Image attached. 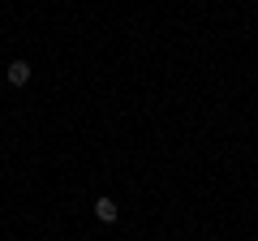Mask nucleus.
Listing matches in <instances>:
<instances>
[{
  "mask_svg": "<svg viewBox=\"0 0 258 241\" xmlns=\"http://www.w3.org/2000/svg\"><path fill=\"white\" fill-rule=\"evenodd\" d=\"M5 78H9L13 86H26V82H30V65H26V61H13V65H9V74H5Z\"/></svg>",
  "mask_w": 258,
  "mask_h": 241,
  "instance_id": "obj_1",
  "label": "nucleus"
},
{
  "mask_svg": "<svg viewBox=\"0 0 258 241\" xmlns=\"http://www.w3.org/2000/svg\"><path fill=\"white\" fill-rule=\"evenodd\" d=\"M95 215H99L103 224H112L116 220V203H112V198H95Z\"/></svg>",
  "mask_w": 258,
  "mask_h": 241,
  "instance_id": "obj_2",
  "label": "nucleus"
}]
</instances>
